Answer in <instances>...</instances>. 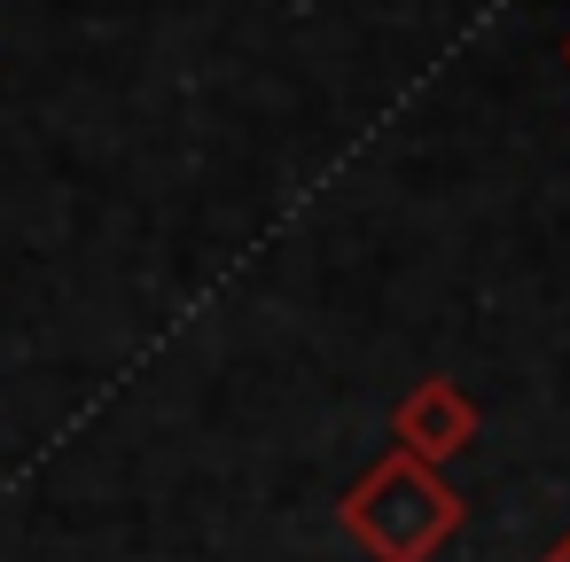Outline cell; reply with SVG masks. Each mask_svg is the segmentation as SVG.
<instances>
[{
    "mask_svg": "<svg viewBox=\"0 0 570 562\" xmlns=\"http://www.w3.org/2000/svg\"><path fill=\"white\" fill-rule=\"evenodd\" d=\"M344 539L367 562H430L453 531H461V492L445 484V469L414 461V453H383L344 500H336Z\"/></svg>",
    "mask_w": 570,
    "mask_h": 562,
    "instance_id": "obj_1",
    "label": "cell"
},
{
    "mask_svg": "<svg viewBox=\"0 0 570 562\" xmlns=\"http://www.w3.org/2000/svg\"><path fill=\"white\" fill-rule=\"evenodd\" d=\"M469 437H476V398L453 375H422L391 406V445L414 453V461H430V469H445L453 453H469Z\"/></svg>",
    "mask_w": 570,
    "mask_h": 562,
    "instance_id": "obj_2",
    "label": "cell"
},
{
    "mask_svg": "<svg viewBox=\"0 0 570 562\" xmlns=\"http://www.w3.org/2000/svg\"><path fill=\"white\" fill-rule=\"evenodd\" d=\"M539 562H570V531H562V539H554V546H547Z\"/></svg>",
    "mask_w": 570,
    "mask_h": 562,
    "instance_id": "obj_3",
    "label": "cell"
},
{
    "mask_svg": "<svg viewBox=\"0 0 570 562\" xmlns=\"http://www.w3.org/2000/svg\"><path fill=\"white\" fill-rule=\"evenodd\" d=\"M562 63H570V40H562Z\"/></svg>",
    "mask_w": 570,
    "mask_h": 562,
    "instance_id": "obj_4",
    "label": "cell"
}]
</instances>
